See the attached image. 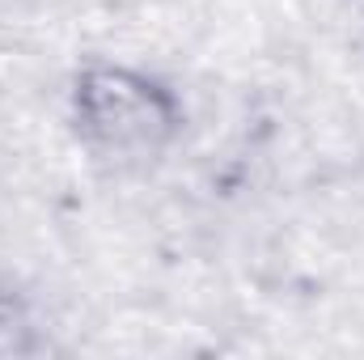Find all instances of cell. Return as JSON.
Returning a JSON list of instances; mask_svg holds the SVG:
<instances>
[{"instance_id":"2","label":"cell","mask_w":364,"mask_h":360,"mask_svg":"<svg viewBox=\"0 0 364 360\" xmlns=\"http://www.w3.org/2000/svg\"><path fill=\"white\" fill-rule=\"evenodd\" d=\"M47 348H51L47 327H43V314H38L30 284L13 268L0 263V360L43 356Z\"/></svg>"},{"instance_id":"1","label":"cell","mask_w":364,"mask_h":360,"mask_svg":"<svg viewBox=\"0 0 364 360\" xmlns=\"http://www.w3.org/2000/svg\"><path fill=\"white\" fill-rule=\"evenodd\" d=\"M64 115L81 153L114 174H149L161 166L191 123L174 81L123 60H85L68 81Z\"/></svg>"}]
</instances>
